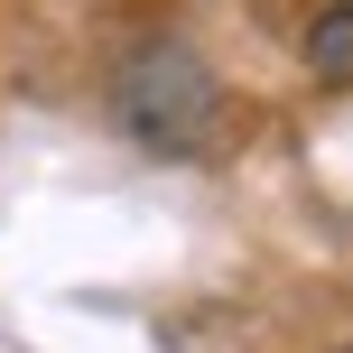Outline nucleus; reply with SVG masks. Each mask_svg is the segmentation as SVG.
<instances>
[{
  "label": "nucleus",
  "instance_id": "obj_1",
  "mask_svg": "<svg viewBox=\"0 0 353 353\" xmlns=\"http://www.w3.org/2000/svg\"><path fill=\"white\" fill-rule=\"evenodd\" d=\"M121 121L140 130L149 149H195V140H205V121H214V84H205V65H195L186 47H149V56H130V74H121Z\"/></svg>",
  "mask_w": 353,
  "mask_h": 353
},
{
  "label": "nucleus",
  "instance_id": "obj_2",
  "mask_svg": "<svg viewBox=\"0 0 353 353\" xmlns=\"http://www.w3.org/2000/svg\"><path fill=\"white\" fill-rule=\"evenodd\" d=\"M307 65H316L325 84H344V74H353V0H344V10H325L316 28H307Z\"/></svg>",
  "mask_w": 353,
  "mask_h": 353
}]
</instances>
